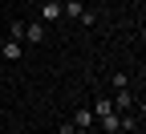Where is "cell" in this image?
<instances>
[{"label": "cell", "mask_w": 146, "mask_h": 134, "mask_svg": "<svg viewBox=\"0 0 146 134\" xmlns=\"http://www.w3.org/2000/svg\"><path fill=\"white\" fill-rule=\"evenodd\" d=\"M41 21H45V25L61 21V0H41Z\"/></svg>", "instance_id": "1"}, {"label": "cell", "mask_w": 146, "mask_h": 134, "mask_svg": "<svg viewBox=\"0 0 146 134\" xmlns=\"http://www.w3.org/2000/svg\"><path fill=\"white\" fill-rule=\"evenodd\" d=\"M21 41H29V45H41V41H45V25H41V21H36V25H25Z\"/></svg>", "instance_id": "2"}, {"label": "cell", "mask_w": 146, "mask_h": 134, "mask_svg": "<svg viewBox=\"0 0 146 134\" xmlns=\"http://www.w3.org/2000/svg\"><path fill=\"white\" fill-rule=\"evenodd\" d=\"M0 53L8 57V61H21V57H25V41H12V37H8V41H4V49H0Z\"/></svg>", "instance_id": "3"}, {"label": "cell", "mask_w": 146, "mask_h": 134, "mask_svg": "<svg viewBox=\"0 0 146 134\" xmlns=\"http://www.w3.org/2000/svg\"><path fill=\"white\" fill-rule=\"evenodd\" d=\"M73 126H77V130H89V126H94V110H89V106H81L77 114H73Z\"/></svg>", "instance_id": "4"}, {"label": "cell", "mask_w": 146, "mask_h": 134, "mask_svg": "<svg viewBox=\"0 0 146 134\" xmlns=\"http://www.w3.org/2000/svg\"><path fill=\"white\" fill-rule=\"evenodd\" d=\"M81 0H65V4H61V16H69V21H81Z\"/></svg>", "instance_id": "5"}, {"label": "cell", "mask_w": 146, "mask_h": 134, "mask_svg": "<svg viewBox=\"0 0 146 134\" xmlns=\"http://www.w3.org/2000/svg\"><path fill=\"white\" fill-rule=\"evenodd\" d=\"M102 130H106V134H122V122H118V110H114V114H106V118H102Z\"/></svg>", "instance_id": "6"}, {"label": "cell", "mask_w": 146, "mask_h": 134, "mask_svg": "<svg viewBox=\"0 0 146 134\" xmlns=\"http://www.w3.org/2000/svg\"><path fill=\"white\" fill-rule=\"evenodd\" d=\"M106 114H114V98H98L94 102V118H106Z\"/></svg>", "instance_id": "7"}, {"label": "cell", "mask_w": 146, "mask_h": 134, "mask_svg": "<svg viewBox=\"0 0 146 134\" xmlns=\"http://www.w3.org/2000/svg\"><path fill=\"white\" fill-rule=\"evenodd\" d=\"M110 85H114V93H118V89H130V73H114Z\"/></svg>", "instance_id": "8"}, {"label": "cell", "mask_w": 146, "mask_h": 134, "mask_svg": "<svg viewBox=\"0 0 146 134\" xmlns=\"http://www.w3.org/2000/svg\"><path fill=\"white\" fill-rule=\"evenodd\" d=\"M21 33H25V21H12L8 25V37H12V41H21Z\"/></svg>", "instance_id": "9"}, {"label": "cell", "mask_w": 146, "mask_h": 134, "mask_svg": "<svg viewBox=\"0 0 146 134\" xmlns=\"http://www.w3.org/2000/svg\"><path fill=\"white\" fill-rule=\"evenodd\" d=\"M61 134H81V130L73 126V122H65V126H61Z\"/></svg>", "instance_id": "10"}]
</instances>
